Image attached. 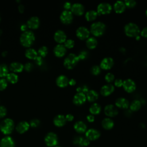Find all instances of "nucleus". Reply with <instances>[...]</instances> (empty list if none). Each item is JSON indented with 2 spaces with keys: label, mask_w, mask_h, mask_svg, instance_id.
Returning a JSON list of instances; mask_svg holds the SVG:
<instances>
[{
  "label": "nucleus",
  "mask_w": 147,
  "mask_h": 147,
  "mask_svg": "<svg viewBox=\"0 0 147 147\" xmlns=\"http://www.w3.org/2000/svg\"><path fill=\"white\" fill-rule=\"evenodd\" d=\"M124 32L126 36L130 37H136L140 33L139 26L134 22H129L124 26Z\"/></svg>",
  "instance_id": "1"
},
{
  "label": "nucleus",
  "mask_w": 147,
  "mask_h": 147,
  "mask_svg": "<svg viewBox=\"0 0 147 147\" xmlns=\"http://www.w3.org/2000/svg\"><path fill=\"white\" fill-rule=\"evenodd\" d=\"M106 25L101 22L97 21L93 22L90 26V32L96 37H99L103 34L106 30Z\"/></svg>",
  "instance_id": "2"
},
{
  "label": "nucleus",
  "mask_w": 147,
  "mask_h": 147,
  "mask_svg": "<svg viewBox=\"0 0 147 147\" xmlns=\"http://www.w3.org/2000/svg\"><path fill=\"white\" fill-rule=\"evenodd\" d=\"M35 40L34 33L30 30L24 32L20 36V42L25 47L30 46Z\"/></svg>",
  "instance_id": "3"
},
{
  "label": "nucleus",
  "mask_w": 147,
  "mask_h": 147,
  "mask_svg": "<svg viewBox=\"0 0 147 147\" xmlns=\"http://www.w3.org/2000/svg\"><path fill=\"white\" fill-rule=\"evenodd\" d=\"M79 61V59L78 57V55L75 53H71L67 56V57L64 59L63 61V64L64 67L68 69H71L74 68Z\"/></svg>",
  "instance_id": "4"
},
{
  "label": "nucleus",
  "mask_w": 147,
  "mask_h": 147,
  "mask_svg": "<svg viewBox=\"0 0 147 147\" xmlns=\"http://www.w3.org/2000/svg\"><path fill=\"white\" fill-rule=\"evenodd\" d=\"M14 122L10 118H6L0 124L1 131L5 134H10L14 129Z\"/></svg>",
  "instance_id": "5"
},
{
  "label": "nucleus",
  "mask_w": 147,
  "mask_h": 147,
  "mask_svg": "<svg viewBox=\"0 0 147 147\" xmlns=\"http://www.w3.org/2000/svg\"><path fill=\"white\" fill-rule=\"evenodd\" d=\"M112 9V6L110 3L107 2H101L97 6L96 11L99 15L108 14L111 13Z\"/></svg>",
  "instance_id": "6"
},
{
  "label": "nucleus",
  "mask_w": 147,
  "mask_h": 147,
  "mask_svg": "<svg viewBox=\"0 0 147 147\" xmlns=\"http://www.w3.org/2000/svg\"><path fill=\"white\" fill-rule=\"evenodd\" d=\"M90 31L86 26H81L77 28L76 30V35L79 39L83 40L87 39L90 37Z\"/></svg>",
  "instance_id": "7"
},
{
  "label": "nucleus",
  "mask_w": 147,
  "mask_h": 147,
  "mask_svg": "<svg viewBox=\"0 0 147 147\" xmlns=\"http://www.w3.org/2000/svg\"><path fill=\"white\" fill-rule=\"evenodd\" d=\"M60 21L64 24H71L74 19V16L71 10H64L60 16Z\"/></svg>",
  "instance_id": "8"
},
{
  "label": "nucleus",
  "mask_w": 147,
  "mask_h": 147,
  "mask_svg": "<svg viewBox=\"0 0 147 147\" xmlns=\"http://www.w3.org/2000/svg\"><path fill=\"white\" fill-rule=\"evenodd\" d=\"M45 142L48 146H55L58 143V138L57 135L53 132L48 133L45 137Z\"/></svg>",
  "instance_id": "9"
},
{
  "label": "nucleus",
  "mask_w": 147,
  "mask_h": 147,
  "mask_svg": "<svg viewBox=\"0 0 147 147\" xmlns=\"http://www.w3.org/2000/svg\"><path fill=\"white\" fill-rule=\"evenodd\" d=\"M122 87L126 92L130 93L136 90V84L133 80L131 79H126L123 80Z\"/></svg>",
  "instance_id": "10"
},
{
  "label": "nucleus",
  "mask_w": 147,
  "mask_h": 147,
  "mask_svg": "<svg viewBox=\"0 0 147 147\" xmlns=\"http://www.w3.org/2000/svg\"><path fill=\"white\" fill-rule=\"evenodd\" d=\"M114 61L112 57H104L100 63V67L101 69L108 70L111 69L114 65Z\"/></svg>",
  "instance_id": "11"
},
{
  "label": "nucleus",
  "mask_w": 147,
  "mask_h": 147,
  "mask_svg": "<svg viewBox=\"0 0 147 147\" xmlns=\"http://www.w3.org/2000/svg\"><path fill=\"white\" fill-rule=\"evenodd\" d=\"M84 7L80 3H75L72 5L71 11L76 16H82L84 13Z\"/></svg>",
  "instance_id": "12"
},
{
  "label": "nucleus",
  "mask_w": 147,
  "mask_h": 147,
  "mask_svg": "<svg viewBox=\"0 0 147 147\" xmlns=\"http://www.w3.org/2000/svg\"><path fill=\"white\" fill-rule=\"evenodd\" d=\"M104 112H105V114L107 117H115L118 113L117 107L112 104H109L106 105L105 107Z\"/></svg>",
  "instance_id": "13"
},
{
  "label": "nucleus",
  "mask_w": 147,
  "mask_h": 147,
  "mask_svg": "<svg viewBox=\"0 0 147 147\" xmlns=\"http://www.w3.org/2000/svg\"><path fill=\"white\" fill-rule=\"evenodd\" d=\"M86 137L89 141H94L97 140L100 136V132L95 129H90L86 131Z\"/></svg>",
  "instance_id": "14"
},
{
  "label": "nucleus",
  "mask_w": 147,
  "mask_h": 147,
  "mask_svg": "<svg viewBox=\"0 0 147 147\" xmlns=\"http://www.w3.org/2000/svg\"><path fill=\"white\" fill-rule=\"evenodd\" d=\"M115 90L114 86L110 83H107L105 85H103L100 90V94L105 96H107L111 94Z\"/></svg>",
  "instance_id": "15"
},
{
  "label": "nucleus",
  "mask_w": 147,
  "mask_h": 147,
  "mask_svg": "<svg viewBox=\"0 0 147 147\" xmlns=\"http://www.w3.org/2000/svg\"><path fill=\"white\" fill-rule=\"evenodd\" d=\"M86 94L80 92H77L73 98V103L77 106H80L84 104L86 101Z\"/></svg>",
  "instance_id": "16"
},
{
  "label": "nucleus",
  "mask_w": 147,
  "mask_h": 147,
  "mask_svg": "<svg viewBox=\"0 0 147 147\" xmlns=\"http://www.w3.org/2000/svg\"><path fill=\"white\" fill-rule=\"evenodd\" d=\"M54 39L59 44H62L67 40V35L63 30H57L54 34Z\"/></svg>",
  "instance_id": "17"
},
{
  "label": "nucleus",
  "mask_w": 147,
  "mask_h": 147,
  "mask_svg": "<svg viewBox=\"0 0 147 147\" xmlns=\"http://www.w3.org/2000/svg\"><path fill=\"white\" fill-rule=\"evenodd\" d=\"M67 52V49L65 47L64 45L62 44H59L56 45L54 49H53V52L54 54L59 57H61L64 56Z\"/></svg>",
  "instance_id": "18"
},
{
  "label": "nucleus",
  "mask_w": 147,
  "mask_h": 147,
  "mask_svg": "<svg viewBox=\"0 0 147 147\" xmlns=\"http://www.w3.org/2000/svg\"><path fill=\"white\" fill-rule=\"evenodd\" d=\"M115 105L117 107L120 109H127L129 107V100L123 97L118 98L116 99L115 102Z\"/></svg>",
  "instance_id": "19"
},
{
  "label": "nucleus",
  "mask_w": 147,
  "mask_h": 147,
  "mask_svg": "<svg viewBox=\"0 0 147 147\" xmlns=\"http://www.w3.org/2000/svg\"><path fill=\"white\" fill-rule=\"evenodd\" d=\"M73 142L75 145L80 147L87 146L90 144V141L88 140H87L86 138H84L83 137H80V136L76 137L74 139Z\"/></svg>",
  "instance_id": "20"
},
{
  "label": "nucleus",
  "mask_w": 147,
  "mask_h": 147,
  "mask_svg": "<svg viewBox=\"0 0 147 147\" xmlns=\"http://www.w3.org/2000/svg\"><path fill=\"white\" fill-rule=\"evenodd\" d=\"M0 147H14V142L11 137H3L0 142Z\"/></svg>",
  "instance_id": "21"
},
{
  "label": "nucleus",
  "mask_w": 147,
  "mask_h": 147,
  "mask_svg": "<svg viewBox=\"0 0 147 147\" xmlns=\"http://www.w3.org/2000/svg\"><path fill=\"white\" fill-rule=\"evenodd\" d=\"M68 78L64 75H59L56 80V84L60 87H65L68 84Z\"/></svg>",
  "instance_id": "22"
},
{
  "label": "nucleus",
  "mask_w": 147,
  "mask_h": 147,
  "mask_svg": "<svg viewBox=\"0 0 147 147\" xmlns=\"http://www.w3.org/2000/svg\"><path fill=\"white\" fill-rule=\"evenodd\" d=\"M126 9L124 1H117L113 5V9L117 13H123Z\"/></svg>",
  "instance_id": "23"
},
{
  "label": "nucleus",
  "mask_w": 147,
  "mask_h": 147,
  "mask_svg": "<svg viewBox=\"0 0 147 147\" xmlns=\"http://www.w3.org/2000/svg\"><path fill=\"white\" fill-rule=\"evenodd\" d=\"M75 130L79 133H83L86 131L87 126L84 122L81 121H77L74 125Z\"/></svg>",
  "instance_id": "24"
},
{
  "label": "nucleus",
  "mask_w": 147,
  "mask_h": 147,
  "mask_svg": "<svg viewBox=\"0 0 147 147\" xmlns=\"http://www.w3.org/2000/svg\"><path fill=\"white\" fill-rule=\"evenodd\" d=\"M40 25V20L36 16L30 17L27 21V25L31 29H36Z\"/></svg>",
  "instance_id": "25"
},
{
  "label": "nucleus",
  "mask_w": 147,
  "mask_h": 147,
  "mask_svg": "<svg viewBox=\"0 0 147 147\" xmlns=\"http://www.w3.org/2000/svg\"><path fill=\"white\" fill-rule=\"evenodd\" d=\"M67 121L64 115L61 114L57 115L53 119V123L57 127H61L64 126Z\"/></svg>",
  "instance_id": "26"
},
{
  "label": "nucleus",
  "mask_w": 147,
  "mask_h": 147,
  "mask_svg": "<svg viewBox=\"0 0 147 147\" xmlns=\"http://www.w3.org/2000/svg\"><path fill=\"white\" fill-rule=\"evenodd\" d=\"M86 99L90 102H94L96 101L99 97L98 93L94 90H89L86 94Z\"/></svg>",
  "instance_id": "27"
},
{
  "label": "nucleus",
  "mask_w": 147,
  "mask_h": 147,
  "mask_svg": "<svg viewBox=\"0 0 147 147\" xmlns=\"http://www.w3.org/2000/svg\"><path fill=\"white\" fill-rule=\"evenodd\" d=\"M30 125L26 121H21L18 123L16 126L17 131L20 133H24L29 128Z\"/></svg>",
  "instance_id": "28"
},
{
  "label": "nucleus",
  "mask_w": 147,
  "mask_h": 147,
  "mask_svg": "<svg viewBox=\"0 0 147 147\" xmlns=\"http://www.w3.org/2000/svg\"><path fill=\"white\" fill-rule=\"evenodd\" d=\"M98 44L97 40L94 37H89L87 39H86V45L87 47L90 49H92L96 48Z\"/></svg>",
  "instance_id": "29"
},
{
  "label": "nucleus",
  "mask_w": 147,
  "mask_h": 147,
  "mask_svg": "<svg viewBox=\"0 0 147 147\" xmlns=\"http://www.w3.org/2000/svg\"><path fill=\"white\" fill-rule=\"evenodd\" d=\"M114 122L110 118H105L102 121V126L106 130H110L114 126Z\"/></svg>",
  "instance_id": "30"
},
{
  "label": "nucleus",
  "mask_w": 147,
  "mask_h": 147,
  "mask_svg": "<svg viewBox=\"0 0 147 147\" xmlns=\"http://www.w3.org/2000/svg\"><path fill=\"white\" fill-rule=\"evenodd\" d=\"M98 15V14L96 11L94 10H90L85 13V18L88 21H92L96 18Z\"/></svg>",
  "instance_id": "31"
},
{
  "label": "nucleus",
  "mask_w": 147,
  "mask_h": 147,
  "mask_svg": "<svg viewBox=\"0 0 147 147\" xmlns=\"http://www.w3.org/2000/svg\"><path fill=\"white\" fill-rule=\"evenodd\" d=\"M101 106L98 103H92L89 108V111L91 113V114L92 115H97L99 114L101 111Z\"/></svg>",
  "instance_id": "32"
},
{
  "label": "nucleus",
  "mask_w": 147,
  "mask_h": 147,
  "mask_svg": "<svg viewBox=\"0 0 147 147\" xmlns=\"http://www.w3.org/2000/svg\"><path fill=\"white\" fill-rule=\"evenodd\" d=\"M10 69L14 72H19L22 71V69H24V65H22V64L19 62H13L10 65Z\"/></svg>",
  "instance_id": "33"
},
{
  "label": "nucleus",
  "mask_w": 147,
  "mask_h": 147,
  "mask_svg": "<svg viewBox=\"0 0 147 147\" xmlns=\"http://www.w3.org/2000/svg\"><path fill=\"white\" fill-rule=\"evenodd\" d=\"M141 106V102L140 100L135 99L133 100L131 103L129 105V108L130 110L131 111H138Z\"/></svg>",
  "instance_id": "34"
},
{
  "label": "nucleus",
  "mask_w": 147,
  "mask_h": 147,
  "mask_svg": "<svg viewBox=\"0 0 147 147\" xmlns=\"http://www.w3.org/2000/svg\"><path fill=\"white\" fill-rule=\"evenodd\" d=\"M25 56L31 59H34L38 55L37 51L33 48H28L25 51Z\"/></svg>",
  "instance_id": "35"
},
{
  "label": "nucleus",
  "mask_w": 147,
  "mask_h": 147,
  "mask_svg": "<svg viewBox=\"0 0 147 147\" xmlns=\"http://www.w3.org/2000/svg\"><path fill=\"white\" fill-rule=\"evenodd\" d=\"M7 80L10 82L11 83H15L18 81V76L17 74L14 73H8V74L6 76Z\"/></svg>",
  "instance_id": "36"
},
{
  "label": "nucleus",
  "mask_w": 147,
  "mask_h": 147,
  "mask_svg": "<svg viewBox=\"0 0 147 147\" xmlns=\"http://www.w3.org/2000/svg\"><path fill=\"white\" fill-rule=\"evenodd\" d=\"M8 67L5 64H0V77H4L8 74Z\"/></svg>",
  "instance_id": "37"
},
{
  "label": "nucleus",
  "mask_w": 147,
  "mask_h": 147,
  "mask_svg": "<svg viewBox=\"0 0 147 147\" xmlns=\"http://www.w3.org/2000/svg\"><path fill=\"white\" fill-rule=\"evenodd\" d=\"M77 92L83 93L86 94V93L89 91V88L88 86L86 84H81L80 86H78L76 89Z\"/></svg>",
  "instance_id": "38"
},
{
  "label": "nucleus",
  "mask_w": 147,
  "mask_h": 147,
  "mask_svg": "<svg viewBox=\"0 0 147 147\" xmlns=\"http://www.w3.org/2000/svg\"><path fill=\"white\" fill-rule=\"evenodd\" d=\"M90 72L93 75H98L101 72V68L99 65H94L90 69Z\"/></svg>",
  "instance_id": "39"
},
{
  "label": "nucleus",
  "mask_w": 147,
  "mask_h": 147,
  "mask_svg": "<svg viewBox=\"0 0 147 147\" xmlns=\"http://www.w3.org/2000/svg\"><path fill=\"white\" fill-rule=\"evenodd\" d=\"M48 51V48L46 46H42L38 49V53L41 57H44L47 55Z\"/></svg>",
  "instance_id": "40"
},
{
  "label": "nucleus",
  "mask_w": 147,
  "mask_h": 147,
  "mask_svg": "<svg viewBox=\"0 0 147 147\" xmlns=\"http://www.w3.org/2000/svg\"><path fill=\"white\" fill-rule=\"evenodd\" d=\"M88 56V53L86 50H82L81 51L79 54L78 55V57L79 59V60H83L87 58Z\"/></svg>",
  "instance_id": "41"
},
{
  "label": "nucleus",
  "mask_w": 147,
  "mask_h": 147,
  "mask_svg": "<svg viewBox=\"0 0 147 147\" xmlns=\"http://www.w3.org/2000/svg\"><path fill=\"white\" fill-rule=\"evenodd\" d=\"M64 46L66 48H68V49H70V48H72L74 47V45H75V41L74 40L72 39H67L65 40V41L64 42Z\"/></svg>",
  "instance_id": "42"
},
{
  "label": "nucleus",
  "mask_w": 147,
  "mask_h": 147,
  "mask_svg": "<svg viewBox=\"0 0 147 147\" xmlns=\"http://www.w3.org/2000/svg\"><path fill=\"white\" fill-rule=\"evenodd\" d=\"M114 78H115L114 75L111 72L107 73L105 76V79L108 83H110L112 82H113L114 80Z\"/></svg>",
  "instance_id": "43"
},
{
  "label": "nucleus",
  "mask_w": 147,
  "mask_h": 147,
  "mask_svg": "<svg viewBox=\"0 0 147 147\" xmlns=\"http://www.w3.org/2000/svg\"><path fill=\"white\" fill-rule=\"evenodd\" d=\"M126 7L128 8H133L136 5V1L134 0H126L124 1Z\"/></svg>",
  "instance_id": "44"
},
{
  "label": "nucleus",
  "mask_w": 147,
  "mask_h": 147,
  "mask_svg": "<svg viewBox=\"0 0 147 147\" xmlns=\"http://www.w3.org/2000/svg\"><path fill=\"white\" fill-rule=\"evenodd\" d=\"M7 86V82L6 79L3 78H1L0 79V90H3Z\"/></svg>",
  "instance_id": "45"
},
{
  "label": "nucleus",
  "mask_w": 147,
  "mask_h": 147,
  "mask_svg": "<svg viewBox=\"0 0 147 147\" xmlns=\"http://www.w3.org/2000/svg\"><path fill=\"white\" fill-rule=\"evenodd\" d=\"M40 124V121L37 119H33L30 122V126L33 127H37Z\"/></svg>",
  "instance_id": "46"
},
{
  "label": "nucleus",
  "mask_w": 147,
  "mask_h": 147,
  "mask_svg": "<svg viewBox=\"0 0 147 147\" xmlns=\"http://www.w3.org/2000/svg\"><path fill=\"white\" fill-rule=\"evenodd\" d=\"M7 113V110L5 107L3 106H0V118L3 117Z\"/></svg>",
  "instance_id": "47"
},
{
  "label": "nucleus",
  "mask_w": 147,
  "mask_h": 147,
  "mask_svg": "<svg viewBox=\"0 0 147 147\" xmlns=\"http://www.w3.org/2000/svg\"><path fill=\"white\" fill-rule=\"evenodd\" d=\"M123 82V80L121 79H117L114 81V85L117 87H121L122 86Z\"/></svg>",
  "instance_id": "48"
},
{
  "label": "nucleus",
  "mask_w": 147,
  "mask_h": 147,
  "mask_svg": "<svg viewBox=\"0 0 147 147\" xmlns=\"http://www.w3.org/2000/svg\"><path fill=\"white\" fill-rule=\"evenodd\" d=\"M140 34L142 37L147 38V26H145L142 28V29L140 32Z\"/></svg>",
  "instance_id": "49"
},
{
  "label": "nucleus",
  "mask_w": 147,
  "mask_h": 147,
  "mask_svg": "<svg viewBox=\"0 0 147 147\" xmlns=\"http://www.w3.org/2000/svg\"><path fill=\"white\" fill-rule=\"evenodd\" d=\"M71 6H72V4L69 2H65L63 5L64 8L65 9V10H69L71 8Z\"/></svg>",
  "instance_id": "50"
},
{
  "label": "nucleus",
  "mask_w": 147,
  "mask_h": 147,
  "mask_svg": "<svg viewBox=\"0 0 147 147\" xmlns=\"http://www.w3.org/2000/svg\"><path fill=\"white\" fill-rule=\"evenodd\" d=\"M34 60H35V62L36 63V64H37L38 65H41L42 63V57H41L40 56H37L35 59H34Z\"/></svg>",
  "instance_id": "51"
},
{
  "label": "nucleus",
  "mask_w": 147,
  "mask_h": 147,
  "mask_svg": "<svg viewBox=\"0 0 147 147\" xmlns=\"http://www.w3.org/2000/svg\"><path fill=\"white\" fill-rule=\"evenodd\" d=\"M86 119L89 122H92L94 121L95 120V117H94V115H92V114H88L87 115L86 117Z\"/></svg>",
  "instance_id": "52"
},
{
  "label": "nucleus",
  "mask_w": 147,
  "mask_h": 147,
  "mask_svg": "<svg viewBox=\"0 0 147 147\" xmlns=\"http://www.w3.org/2000/svg\"><path fill=\"white\" fill-rule=\"evenodd\" d=\"M65 119H66V121H73L74 119V115H73L72 114H67V115L65 116Z\"/></svg>",
  "instance_id": "53"
},
{
  "label": "nucleus",
  "mask_w": 147,
  "mask_h": 147,
  "mask_svg": "<svg viewBox=\"0 0 147 147\" xmlns=\"http://www.w3.org/2000/svg\"><path fill=\"white\" fill-rule=\"evenodd\" d=\"M25 68L26 71H30L33 68V65L31 63H26L25 65Z\"/></svg>",
  "instance_id": "54"
},
{
  "label": "nucleus",
  "mask_w": 147,
  "mask_h": 147,
  "mask_svg": "<svg viewBox=\"0 0 147 147\" xmlns=\"http://www.w3.org/2000/svg\"><path fill=\"white\" fill-rule=\"evenodd\" d=\"M76 80L72 78L71 79H69V81H68V84H69L70 86H74L76 84Z\"/></svg>",
  "instance_id": "55"
},
{
  "label": "nucleus",
  "mask_w": 147,
  "mask_h": 147,
  "mask_svg": "<svg viewBox=\"0 0 147 147\" xmlns=\"http://www.w3.org/2000/svg\"><path fill=\"white\" fill-rule=\"evenodd\" d=\"M18 10L20 12H23L24 10V6L22 5H20L18 6Z\"/></svg>",
  "instance_id": "56"
},
{
  "label": "nucleus",
  "mask_w": 147,
  "mask_h": 147,
  "mask_svg": "<svg viewBox=\"0 0 147 147\" xmlns=\"http://www.w3.org/2000/svg\"><path fill=\"white\" fill-rule=\"evenodd\" d=\"M26 29H27V25H25V24H22V25L21 26V30L24 31V30H26Z\"/></svg>",
  "instance_id": "57"
},
{
  "label": "nucleus",
  "mask_w": 147,
  "mask_h": 147,
  "mask_svg": "<svg viewBox=\"0 0 147 147\" xmlns=\"http://www.w3.org/2000/svg\"><path fill=\"white\" fill-rule=\"evenodd\" d=\"M135 38H136V40H139V39H140V36H139V35H138V36H136V37H135Z\"/></svg>",
  "instance_id": "58"
},
{
  "label": "nucleus",
  "mask_w": 147,
  "mask_h": 147,
  "mask_svg": "<svg viewBox=\"0 0 147 147\" xmlns=\"http://www.w3.org/2000/svg\"><path fill=\"white\" fill-rule=\"evenodd\" d=\"M145 14H146V17H147V9H146V11H145Z\"/></svg>",
  "instance_id": "59"
},
{
  "label": "nucleus",
  "mask_w": 147,
  "mask_h": 147,
  "mask_svg": "<svg viewBox=\"0 0 147 147\" xmlns=\"http://www.w3.org/2000/svg\"><path fill=\"white\" fill-rule=\"evenodd\" d=\"M1 33H2V30H0V35L1 34Z\"/></svg>",
  "instance_id": "60"
},
{
  "label": "nucleus",
  "mask_w": 147,
  "mask_h": 147,
  "mask_svg": "<svg viewBox=\"0 0 147 147\" xmlns=\"http://www.w3.org/2000/svg\"><path fill=\"white\" fill-rule=\"evenodd\" d=\"M56 147H61V146H56Z\"/></svg>",
  "instance_id": "61"
}]
</instances>
